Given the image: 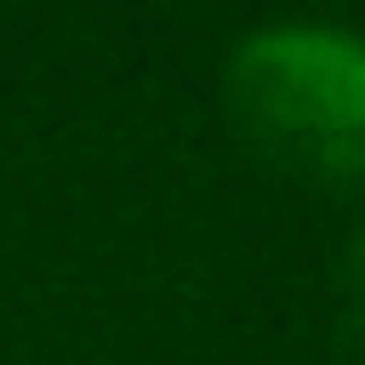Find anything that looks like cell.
Masks as SVG:
<instances>
[{"mask_svg": "<svg viewBox=\"0 0 365 365\" xmlns=\"http://www.w3.org/2000/svg\"><path fill=\"white\" fill-rule=\"evenodd\" d=\"M227 90L268 155L317 179H365V33L260 25L235 41Z\"/></svg>", "mask_w": 365, "mask_h": 365, "instance_id": "cell-1", "label": "cell"}, {"mask_svg": "<svg viewBox=\"0 0 365 365\" xmlns=\"http://www.w3.org/2000/svg\"><path fill=\"white\" fill-rule=\"evenodd\" d=\"M349 333L365 341V235H357V252H349Z\"/></svg>", "mask_w": 365, "mask_h": 365, "instance_id": "cell-2", "label": "cell"}]
</instances>
